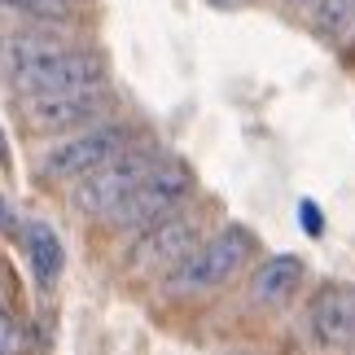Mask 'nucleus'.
<instances>
[{
	"instance_id": "nucleus-13",
	"label": "nucleus",
	"mask_w": 355,
	"mask_h": 355,
	"mask_svg": "<svg viewBox=\"0 0 355 355\" xmlns=\"http://www.w3.org/2000/svg\"><path fill=\"white\" fill-rule=\"evenodd\" d=\"M22 351V334L13 329V320L0 311V355H18Z\"/></svg>"
},
{
	"instance_id": "nucleus-10",
	"label": "nucleus",
	"mask_w": 355,
	"mask_h": 355,
	"mask_svg": "<svg viewBox=\"0 0 355 355\" xmlns=\"http://www.w3.org/2000/svg\"><path fill=\"white\" fill-rule=\"evenodd\" d=\"M26 250H31V268H35V281L49 285L62 277V241L53 233L49 224H31V233H26Z\"/></svg>"
},
{
	"instance_id": "nucleus-2",
	"label": "nucleus",
	"mask_w": 355,
	"mask_h": 355,
	"mask_svg": "<svg viewBox=\"0 0 355 355\" xmlns=\"http://www.w3.org/2000/svg\"><path fill=\"white\" fill-rule=\"evenodd\" d=\"M189 189H193V175H189V167H180V162H167L162 171H149L145 180L119 202V207L110 211V220H114L119 228H154L158 220H167V215L189 198Z\"/></svg>"
},
{
	"instance_id": "nucleus-8",
	"label": "nucleus",
	"mask_w": 355,
	"mask_h": 355,
	"mask_svg": "<svg viewBox=\"0 0 355 355\" xmlns=\"http://www.w3.org/2000/svg\"><path fill=\"white\" fill-rule=\"evenodd\" d=\"M311 329L324 347L355 343V290L351 285H324L311 303Z\"/></svg>"
},
{
	"instance_id": "nucleus-15",
	"label": "nucleus",
	"mask_w": 355,
	"mask_h": 355,
	"mask_svg": "<svg viewBox=\"0 0 355 355\" xmlns=\"http://www.w3.org/2000/svg\"><path fill=\"white\" fill-rule=\"evenodd\" d=\"M215 5H224V9H233V5H241V0H215Z\"/></svg>"
},
{
	"instance_id": "nucleus-16",
	"label": "nucleus",
	"mask_w": 355,
	"mask_h": 355,
	"mask_svg": "<svg viewBox=\"0 0 355 355\" xmlns=\"http://www.w3.org/2000/svg\"><path fill=\"white\" fill-rule=\"evenodd\" d=\"M0 224H5V198H0Z\"/></svg>"
},
{
	"instance_id": "nucleus-5",
	"label": "nucleus",
	"mask_w": 355,
	"mask_h": 355,
	"mask_svg": "<svg viewBox=\"0 0 355 355\" xmlns=\"http://www.w3.org/2000/svg\"><path fill=\"white\" fill-rule=\"evenodd\" d=\"M123 149H128V132L123 128H92V132L53 149L49 162H44V175H53V180H75V175H88L101 162L119 158Z\"/></svg>"
},
{
	"instance_id": "nucleus-4",
	"label": "nucleus",
	"mask_w": 355,
	"mask_h": 355,
	"mask_svg": "<svg viewBox=\"0 0 355 355\" xmlns=\"http://www.w3.org/2000/svg\"><path fill=\"white\" fill-rule=\"evenodd\" d=\"M149 167H154V162L141 158V154H119L110 162H101V167L88 171L84 184L75 189V207L84 215H110L119 202L149 175Z\"/></svg>"
},
{
	"instance_id": "nucleus-11",
	"label": "nucleus",
	"mask_w": 355,
	"mask_h": 355,
	"mask_svg": "<svg viewBox=\"0 0 355 355\" xmlns=\"http://www.w3.org/2000/svg\"><path fill=\"white\" fill-rule=\"evenodd\" d=\"M351 22H355V0H324V9H320V26H324L329 35H343Z\"/></svg>"
},
{
	"instance_id": "nucleus-7",
	"label": "nucleus",
	"mask_w": 355,
	"mask_h": 355,
	"mask_svg": "<svg viewBox=\"0 0 355 355\" xmlns=\"http://www.w3.org/2000/svg\"><path fill=\"white\" fill-rule=\"evenodd\" d=\"M105 105V97L79 88V92H35L31 101L22 105V114L35 123L40 132H53V128H71V123H84L92 119Z\"/></svg>"
},
{
	"instance_id": "nucleus-14",
	"label": "nucleus",
	"mask_w": 355,
	"mask_h": 355,
	"mask_svg": "<svg viewBox=\"0 0 355 355\" xmlns=\"http://www.w3.org/2000/svg\"><path fill=\"white\" fill-rule=\"evenodd\" d=\"M13 9H26V13H62L66 0H5Z\"/></svg>"
},
{
	"instance_id": "nucleus-12",
	"label": "nucleus",
	"mask_w": 355,
	"mask_h": 355,
	"mask_svg": "<svg viewBox=\"0 0 355 355\" xmlns=\"http://www.w3.org/2000/svg\"><path fill=\"white\" fill-rule=\"evenodd\" d=\"M298 224L307 228V237H324V215H320V207L311 198L298 202Z\"/></svg>"
},
{
	"instance_id": "nucleus-1",
	"label": "nucleus",
	"mask_w": 355,
	"mask_h": 355,
	"mask_svg": "<svg viewBox=\"0 0 355 355\" xmlns=\"http://www.w3.org/2000/svg\"><path fill=\"white\" fill-rule=\"evenodd\" d=\"M13 84L22 92H79L101 79V62L92 53H66L49 44H22V58H13Z\"/></svg>"
},
{
	"instance_id": "nucleus-6",
	"label": "nucleus",
	"mask_w": 355,
	"mask_h": 355,
	"mask_svg": "<svg viewBox=\"0 0 355 355\" xmlns=\"http://www.w3.org/2000/svg\"><path fill=\"white\" fill-rule=\"evenodd\" d=\"M193 250H198V224L175 215V220H158L154 233L141 237V245L132 250V263L141 272H175Z\"/></svg>"
},
{
	"instance_id": "nucleus-9",
	"label": "nucleus",
	"mask_w": 355,
	"mask_h": 355,
	"mask_svg": "<svg viewBox=\"0 0 355 355\" xmlns=\"http://www.w3.org/2000/svg\"><path fill=\"white\" fill-rule=\"evenodd\" d=\"M298 281H303V263H298L294 254H277V259H268V263L254 272L250 298H254L259 307H281V303H290V298H294Z\"/></svg>"
},
{
	"instance_id": "nucleus-3",
	"label": "nucleus",
	"mask_w": 355,
	"mask_h": 355,
	"mask_svg": "<svg viewBox=\"0 0 355 355\" xmlns=\"http://www.w3.org/2000/svg\"><path fill=\"white\" fill-rule=\"evenodd\" d=\"M245 259H250V237H245L241 228H228V233H220L215 241L198 245V250L189 254L180 268H175L171 290H180V294L215 290V285H224L228 277H233Z\"/></svg>"
}]
</instances>
